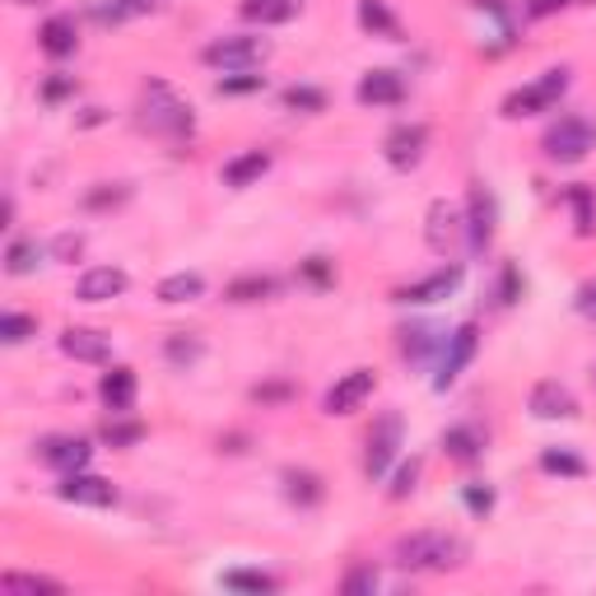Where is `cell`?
<instances>
[{"mask_svg": "<svg viewBox=\"0 0 596 596\" xmlns=\"http://www.w3.org/2000/svg\"><path fill=\"white\" fill-rule=\"evenodd\" d=\"M396 564L401 569H424V573H448L466 564V545L448 531H415L396 541Z\"/></svg>", "mask_w": 596, "mask_h": 596, "instance_id": "cell-1", "label": "cell"}, {"mask_svg": "<svg viewBox=\"0 0 596 596\" xmlns=\"http://www.w3.org/2000/svg\"><path fill=\"white\" fill-rule=\"evenodd\" d=\"M141 126H150L154 135H168V141H187L196 117L164 79H150V85L141 89Z\"/></svg>", "mask_w": 596, "mask_h": 596, "instance_id": "cell-2", "label": "cell"}, {"mask_svg": "<svg viewBox=\"0 0 596 596\" xmlns=\"http://www.w3.org/2000/svg\"><path fill=\"white\" fill-rule=\"evenodd\" d=\"M201 62L210 70H220V75H238V70H262L271 62V43L266 37H247V33H238V37H214V43L201 52Z\"/></svg>", "mask_w": 596, "mask_h": 596, "instance_id": "cell-3", "label": "cell"}, {"mask_svg": "<svg viewBox=\"0 0 596 596\" xmlns=\"http://www.w3.org/2000/svg\"><path fill=\"white\" fill-rule=\"evenodd\" d=\"M545 158H554V164H583V158L596 150V122L592 117H560L545 141H541Z\"/></svg>", "mask_w": 596, "mask_h": 596, "instance_id": "cell-4", "label": "cell"}, {"mask_svg": "<svg viewBox=\"0 0 596 596\" xmlns=\"http://www.w3.org/2000/svg\"><path fill=\"white\" fill-rule=\"evenodd\" d=\"M569 93V70L564 66H554L545 70L541 79H531V85L522 89H512L504 98V117H536V112H554L560 108V98Z\"/></svg>", "mask_w": 596, "mask_h": 596, "instance_id": "cell-5", "label": "cell"}, {"mask_svg": "<svg viewBox=\"0 0 596 596\" xmlns=\"http://www.w3.org/2000/svg\"><path fill=\"white\" fill-rule=\"evenodd\" d=\"M462 238H471L466 233V214L456 210L452 201H433L429 214H424V243H429V252L452 256L456 247H462Z\"/></svg>", "mask_w": 596, "mask_h": 596, "instance_id": "cell-6", "label": "cell"}, {"mask_svg": "<svg viewBox=\"0 0 596 596\" xmlns=\"http://www.w3.org/2000/svg\"><path fill=\"white\" fill-rule=\"evenodd\" d=\"M424 150H429V126L424 122H401L387 141H383V154L396 173H410L424 164Z\"/></svg>", "mask_w": 596, "mask_h": 596, "instance_id": "cell-7", "label": "cell"}, {"mask_svg": "<svg viewBox=\"0 0 596 596\" xmlns=\"http://www.w3.org/2000/svg\"><path fill=\"white\" fill-rule=\"evenodd\" d=\"M475 350H481V331H475V322L456 327V331L448 335V345H443V364H439V377H433V387L448 391V387L456 383V377H462V373L471 368Z\"/></svg>", "mask_w": 596, "mask_h": 596, "instance_id": "cell-8", "label": "cell"}, {"mask_svg": "<svg viewBox=\"0 0 596 596\" xmlns=\"http://www.w3.org/2000/svg\"><path fill=\"white\" fill-rule=\"evenodd\" d=\"M396 448H401V415H383L377 420V429L368 433V452H364V471H368V481H383L387 466L396 462Z\"/></svg>", "mask_w": 596, "mask_h": 596, "instance_id": "cell-9", "label": "cell"}, {"mask_svg": "<svg viewBox=\"0 0 596 596\" xmlns=\"http://www.w3.org/2000/svg\"><path fill=\"white\" fill-rule=\"evenodd\" d=\"M56 499L85 504V508H112V504H117V485L103 481V475L70 471V475H62V485H56Z\"/></svg>", "mask_w": 596, "mask_h": 596, "instance_id": "cell-10", "label": "cell"}, {"mask_svg": "<svg viewBox=\"0 0 596 596\" xmlns=\"http://www.w3.org/2000/svg\"><path fill=\"white\" fill-rule=\"evenodd\" d=\"M462 266H443V271H433V275H424V280H415V285H401V289H396L391 298H396V303H443V298H452L456 289H462Z\"/></svg>", "mask_w": 596, "mask_h": 596, "instance_id": "cell-11", "label": "cell"}, {"mask_svg": "<svg viewBox=\"0 0 596 596\" xmlns=\"http://www.w3.org/2000/svg\"><path fill=\"white\" fill-rule=\"evenodd\" d=\"M373 387H377V373L373 368H350L341 383L322 396V410L327 415H354L373 396Z\"/></svg>", "mask_w": 596, "mask_h": 596, "instance_id": "cell-12", "label": "cell"}, {"mask_svg": "<svg viewBox=\"0 0 596 596\" xmlns=\"http://www.w3.org/2000/svg\"><path fill=\"white\" fill-rule=\"evenodd\" d=\"M89 456H93L89 439H75V433H52V439L37 443V462L52 466V471H62V475L85 471V466H89Z\"/></svg>", "mask_w": 596, "mask_h": 596, "instance_id": "cell-13", "label": "cell"}, {"mask_svg": "<svg viewBox=\"0 0 596 596\" xmlns=\"http://www.w3.org/2000/svg\"><path fill=\"white\" fill-rule=\"evenodd\" d=\"M527 410L536 415V420H578V396H573L564 383L545 377V383H536V387H531Z\"/></svg>", "mask_w": 596, "mask_h": 596, "instance_id": "cell-14", "label": "cell"}, {"mask_svg": "<svg viewBox=\"0 0 596 596\" xmlns=\"http://www.w3.org/2000/svg\"><path fill=\"white\" fill-rule=\"evenodd\" d=\"M466 233H471V247L475 252H485L494 243V224H499V206H494V196L475 183L471 187V201H466Z\"/></svg>", "mask_w": 596, "mask_h": 596, "instance_id": "cell-15", "label": "cell"}, {"mask_svg": "<svg viewBox=\"0 0 596 596\" xmlns=\"http://www.w3.org/2000/svg\"><path fill=\"white\" fill-rule=\"evenodd\" d=\"M126 271H117V266H93L79 275V285H75V298L79 303H108V298H122L126 294Z\"/></svg>", "mask_w": 596, "mask_h": 596, "instance_id": "cell-16", "label": "cell"}, {"mask_svg": "<svg viewBox=\"0 0 596 596\" xmlns=\"http://www.w3.org/2000/svg\"><path fill=\"white\" fill-rule=\"evenodd\" d=\"M406 98V79L396 70H368L360 79V103L364 108H396Z\"/></svg>", "mask_w": 596, "mask_h": 596, "instance_id": "cell-17", "label": "cell"}, {"mask_svg": "<svg viewBox=\"0 0 596 596\" xmlns=\"http://www.w3.org/2000/svg\"><path fill=\"white\" fill-rule=\"evenodd\" d=\"M62 350L70 354L75 364H108L112 360V345L103 331H89V327H70L62 335Z\"/></svg>", "mask_w": 596, "mask_h": 596, "instance_id": "cell-18", "label": "cell"}, {"mask_svg": "<svg viewBox=\"0 0 596 596\" xmlns=\"http://www.w3.org/2000/svg\"><path fill=\"white\" fill-rule=\"evenodd\" d=\"M135 391H141V383H135V373L131 368H108L103 373V383H98V396H103V406L112 415H131L135 410Z\"/></svg>", "mask_w": 596, "mask_h": 596, "instance_id": "cell-19", "label": "cell"}, {"mask_svg": "<svg viewBox=\"0 0 596 596\" xmlns=\"http://www.w3.org/2000/svg\"><path fill=\"white\" fill-rule=\"evenodd\" d=\"M37 47H43L52 62H66V56H75L79 47V29H75V19L70 14H52L43 29H37Z\"/></svg>", "mask_w": 596, "mask_h": 596, "instance_id": "cell-20", "label": "cell"}, {"mask_svg": "<svg viewBox=\"0 0 596 596\" xmlns=\"http://www.w3.org/2000/svg\"><path fill=\"white\" fill-rule=\"evenodd\" d=\"M154 10H164V0H98L93 19L103 29H117V24H131V19H145Z\"/></svg>", "mask_w": 596, "mask_h": 596, "instance_id": "cell-21", "label": "cell"}, {"mask_svg": "<svg viewBox=\"0 0 596 596\" xmlns=\"http://www.w3.org/2000/svg\"><path fill=\"white\" fill-rule=\"evenodd\" d=\"M266 173H271V154L266 150H247V154H238V158H229V164H224V183L243 191L252 183H262Z\"/></svg>", "mask_w": 596, "mask_h": 596, "instance_id": "cell-22", "label": "cell"}, {"mask_svg": "<svg viewBox=\"0 0 596 596\" xmlns=\"http://www.w3.org/2000/svg\"><path fill=\"white\" fill-rule=\"evenodd\" d=\"M201 294H206L201 271H177V275H168V280H158V289H154L158 303H196Z\"/></svg>", "mask_w": 596, "mask_h": 596, "instance_id": "cell-23", "label": "cell"}, {"mask_svg": "<svg viewBox=\"0 0 596 596\" xmlns=\"http://www.w3.org/2000/svg\"><path fill=\"white\" fill-rule=\"evenodd\" d=\"M443 452L452 462H475V456L485 452V429L481 424H452L443 433Z\"/></svg>", "mask_w": 596, "mask_h": 596, "instance_id": "cell-24", "label": "cell"}, {"mask_svg": "<svg viewBox=\"0 0 596 596\" xmlns=\"http://www.w3.org/2000/svg\"><path fill=\"white\" fill-rule=\"evenodd\" d=\"M238 10H243L247 24L271 29V24H289V19L298 14V0H243Z\"/></svg>", "mask_w": 596, "mask_h": 596, "instance_id": "cell-25", "label": "cell"}, {"mask_svg": "<svg viewBox=\"0 0 596 596\" xmlns=\"http://www.w3.org/2000/svg\"><path fill=\"white\" fill-rule=\"evenodd\" d=\"M285 494L298 508H317L327 499V485H322V475H312V471H285Z\"/></svg>", "mask_w": 596, "mask_h": 596, "instance_id": "cell-26", "label": "cell"}, {"mask_svg": "<svg viewBox=\"0 0 596 596\" xmlns=\"http://www.w3.org/2000/svg\"><path fill=\"white\" fill-rule=\"evenodd\" d=\"M0 592L5 596H62L66 587L56 578H43V573H5V578H0Z\"/></svg>", "mask_w": 596, "mask_h": 596, "instance_id": "cell-27", "label": "cell"}, {"mask_svg": "<svg viewBox=\"0 0 596 596\" xmlns=\"http://www.w3.org/2000/svg\"><path fill=\"white\" fill-rule=\"evenodd\" d=\"M448 341H443V331H433V327H401V354L406 360H429L433 350H443Z\"/></svg>", "mask_w": 596, "mask_h": 596, "instance_id": "cell-28", "label": "cell"}, {"mask_svg": "<svg viewBox=\"0 0 596 596\" xmlns=\"http://www.w3.org/2000/svg\"><path fill=\"white\" fill-rule=\"evenodd\" d=\"M201 354H206V345H201V335H191V331H173L168 341H164V360H168L173 368L201 364Z\"/></svg>", "mask_w": 596, "mask_h": 596, "instance_id": "cell-29", "label": "cell"}, {"mask_svg": "<svg viewBox=\"0 0 596 596\" xmlns=\"http://www.w3.org/2000/svg\"><path fill=\"white\" fill-rule=\"evenodd\" d=\"M360 24L373 37H401V24H396V14L387 10V0H360Z\"/></svg>", "mask_w": 596, "mask_h": 596, "instance_id": "cell-30", "label": "cell"}, {"mask_svg": "<svg viewBox=\"0 0 596 596\" xmlns=\"http://www.w3.org/2000/svg\"><path fill=\"white\" fill-rule=\"evenodd\" d=\"M271 294H275L271 275H238L233 285H224L229 303H262V298H271Z\"/></svg>", "mask_w": 596, "mask_h": 596, "instance_id": "cell-31", "label": "cell"}, {"mask_svg": "<svg viewBox=\"0 0 596 596\" xmlns=\"http://www.w3.org/2000/svg\"><path fill=\"white\" fill-rule=\"evenodd\" d=\"M541 471H545V475H569V481H583L587 462H583L578 452H569V448H545V452H541Z\"/></svg>", "mask_w": 596, "mask_h": 596, "instance_id": "cell-32", "label": "cell"}, {"mask_svg": "<svg viewBox=\"0 0 596 596\" xmlns=\"http://www.w3.org/2000/svg\"><path fill=\"white\" fill-rule=\"evenodd\" d=\"M564 196H569V206H573V229H578L583 238H592V233H596V196H592L583 183L569 187Z\"/></svg>", "mask_w": 596, "mask_h": 596, "instance_id": "cell-33", "label": "cell"}, {"mask_svg": "<svg viewBox=\"0 0 596 596\" xmlns=\"http://www.w3.org/2000/svg\"><path fill=\"white\" fill-rule=\"evenodd\" d=\"M37 262H43V247H37L33 238H14L10 252H5V271L10 275H33Z\"/></svg>", "mask_w": 596, "mask_h": 596, "instance_id": "cell-34", "label": "cell"}, {"mask_svg": "<svg viewBox=\"0 0 596 596\" xmlns=\"http://www.w3.org/2000/svg\"><path fill=\"white\" fill-rule=\"evenodd\" d=\"M262 89H266V75H252V70L220 75V85H214L220 98H243V93H262Z\"/></svg>", "mask_w": 596, "mask_h": 596, "instance_id": "cell-35", "label": "cell"}, {"mask_svg": "<svg viewBox=\"0 0 596 596\" xmlns=\"http://www.w3.org/2000/svg\"><path fill=\"white\" fill-rule=\"evenodd\" d=\"M224 587L229 592H256V596H262V592H275V578H271V573H256V569H229L224 573Z\"/></svg>", "mask_w": 596, "mask_h": 596, "instance_id": "cell-36", "label": "cell"}, {"mask_svg": "<svg viewBox=\"0 0 596 596\" xmlns=\"http://www.w3.org/2000/svg\"><path fill=\"white\" fill-rule=\"evenodd\" d=\"M29 335H37V317H29V312H5L0 317V341L5 345H24Z\"/></svg>", "mask_w": 596, "mask_h": 596, "instance_id": "cell-37", "label": "cell"}, {"mask_svg": "<svg viewBox=\"0 0 596 596\" xmlns=\"http://www.w3.org/2000/svg\"><path fill=\"white\" fill-rule=\"evenodd\" d=\"M285 108H294V112H327V93L312 89V85H289L285 89Z\"/></svg>", "mask_w": 596, "mask_h": 596, "instance_id": "cell-38", "label": "cell"}, {"mask_svg": "<svg viewBox=\"0 0 596 596\" xmlns=\"http://www.w3.org/2000/svg\"><path fill=\"white\" fill-rule=\"evenodd\" d=\"M145 439V424L141 420H126V424H117V415L103 424V443L108 448H131V443H141Z\"/></svg>", "mask_w": 596, "mask_h": 596, "instance_id": "cell-39", "label": "cell"}, {"mask_svg": "<svg viewBox=\"0 0 596 596\" xmlns=\"http://www.w3.org/2000/svg\"><path fill=\"white\" fill-rule=\"evenodd\" d=\"M345 596H364V592H377V569L373 564H354L345 573V583H341Z\"/></svg>", "mask_w": 596, "mask_h": 596, "instance_id": "cell-40", "label": "cell"}, {"mask_svg": "<svg viewBox=\"0 0 596 596\" xmlns=\"http://www.w3.org/2000/svg\"><path fill=\"white\" fill-rule=\"evenodd\" d=\"M415 481H420V456L401 462V471H396V481H391V499H406V494L415 489Z\"/></svg>", "mask_w": 596, "mask_h": 596, "instance_id": "cell-41", "label": "cell"}, {"mask_svg": "<svg viewBox=\"0 0 596 596\" xmlns=\"http://www.w3.org/2000/svg\"><path fill=\"white\" fill-rule=\"evenodd\" d=\"M79 252H85V238H79V233H62V238L52 243L56 262H79Z\"/></svg>", "mask_w": 596, "mask_h": 596, "instance_id": "cell-42", "label": "cell"}, {"mask_svg": "<svg viewBox=\"0 0 596 596\" xmlns=\"http://www.w3.org/2000/svg\"><path fill=\"white\" fill-rule=\"evenodd\" d=\"M70 93H75V75H52L43 85V103H62Z\"/></svg>", "mask_w": 596, "mask_h": 596, "instance_id": "cell-43", "label": "cell"}, {"mask_svg": "<svg viewBox=\"0 0 596 596\" xmlns=\"http://www.w3.org/2000/svg\"><path fill=\"white\" fill-rule=\"evenodd\" d=\"M466 508L475 512V518H485V512L494 508V489L489 485H466Z\"/></svg>", "mask_w": 596, "mask_h": 596, "instance_id": "cell-44", "label": "cell"}, {"mask_svg": "<svg viewBox=\"0 0 596 596\" xmlns=\"http://www.w3.org/2000/svg\"><path fill=\"white\" fill-rule=\"evenodd\" d=\"M522 298V280H518V266H504V285H499V303H518Z\"/></svg>", "mask_w": 596, "mask_h": 596, "instance_id": "cell-45", "label": "cell"}, {"mask_svg": "<svg viewBox=\"0 0 596 596\" xmlns=\"http://www.w3.org/2000/svg\"><path fill=\"white\" fill-rule=\"evenodd\" d=\"M122 201H126V187H117V191H89L85 196L89 210H108V206H122Z\"/></svg>", "mask_w": 596, "mask_h": 596, "instance_id": "cell-46", "label": "cell"}, {"mask_svg": "<svg viewBox=\"0 0 596 596\" xmlns=\"http://www.w3.org/2000/svg\"><path fill=\"white\" fill-rule=\"evenodd\" d=\"M573 0H527V14L531 19H550V14H560V10H569Z\"/></svg>", "mask_w": 596, "mask_h": 596, "instance_id": "cell-47", "label": "cell"}, {"mask_svg": "<svg viewBox=\"0 0 596 596\" xmlns=\"http://www.w3.org/2000/svg\"><path fill=\"white\" fill-rule=\"evenodd\" d=\"M573 308H578V312L587 317V322H596V280L578 289V298H573Z\"/></svg>", "mask_w": 596, "mask_h": 596, "instance_id": "cell-48", "label": "cell"}, {"mask_svg": "<svg viewBox=\"0 0 596 596\" xmlns=\"http://www.w3.org/2000/svg\"><path fill=\"white\" fill-rule=\"evenodd\" d=\"M285 396H289V387H285V383H275V387H256V391H252V401H262V406H266V401H285Z\"/></svg>", "mask_w": 596, "mask_h": 596, "instance_id": "cell-49", "label": "cell"}, {"mask_svg": "<svg viewBox=\"0 0 596 596\" xmlns=\"http://www.w3.org/2000/svg\"><path fill=\"white\" fill-rule=\"evenodd\" d=\"M308 280H317V285H327V280H331L327 256H312V262H308Z\"/></svg>", "mask_w": 596, "mask_h": 596, "instance_id": "cell-50", "label": "cell"}, {"mask_svg": "<svg viewBox=\"0 0 596 596\" xmlns=\"http://www.w3.org/2000/svg\"><path fill=\"white\" fill-rule=\"evenodd\" d=\"M79 122H85V126H98V122H103V108H85V117H79Z\"/></svg>", "mask_w": 596, "mask_h": 596, "instance_id": "cell-51", "label": "cell"}, {"mask_svg": "<svg viewBox=\"0 0 596 596\" xmlns=\"http://www.w3.org/2000/svg\"><path fill=\"white\" fill-rule=\"evenodd\" d=\"M19 5H33V0H19Z\"/></svg>", "mask_w": 596, "mask_h": 596, "instance_id": "cell-52", "label": "cell"}]
</instances>
